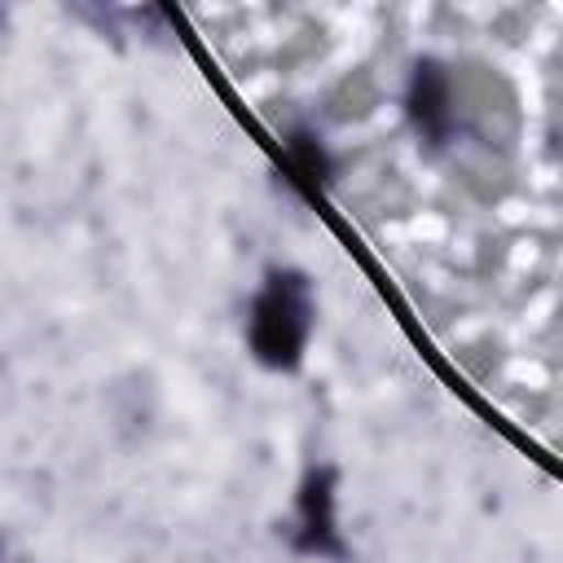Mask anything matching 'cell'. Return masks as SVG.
I'll return each instance as SVG.
<instances>
[{"mask_svg": "<svg viewBox=\"0 0 563 563\" xmlns=\"http://www.w3.org/2000/svg\"><path fill=\"white\" fill-rule=\"evenodd\" d=\"M317 330V295L303 268H268L246 308V352L273 374H295Z\"/></svg>", "mask_w": 563, "mask_h": 563, "instance_id": "cell-1", "label": "cell"}, {"mask_svg": "<svg viewBox=\"0 0 563 563\" xmlns=\"http://www.w3.org/2000/svg\"><path fill=\"white\" fill-rule=\"evenodd\" d=\"M286 541L303 559H330L347 563L352 550L339 528V475L334 466H312L295 493V519L286 528Z\"/></svg>", "mask_w": 563, "mask_h": 563, "instance_id": "cell-2", "label": "cell"}, {"mask_svg": "<svg viewBox=\"0 0 563 563\" xmlns=\"http://www.w3.org/2000/svg\"><path fill=\"white\" fill-rule=\"evenodd\" d=\"M405 119H409L413 136L422 145H431V150H444L453 141L457 110H453V79L444 70V62L418 57L409 66V79H405Z\"/></svg>", "mask_w": 563, "mask_h": 563, "instance_id": "cell-3", "label": "cell"}, {"mask_svg": "<svg viewBox=\"0 0 563 563\" xmlns=\"http://www.w3.org/2000/svg\"><path fill=\"white\" fill-rule=\"evenodd\" d=\"M282 176L295 194H303L308 202H317L330 180H334V158L325 150V141L312 128H290L286 132V150H282Z\"/></svg>", "mask_w": 563, "mask_h": 563, "instance_id": "cell-4", "label": "cell"}]
</instances>
